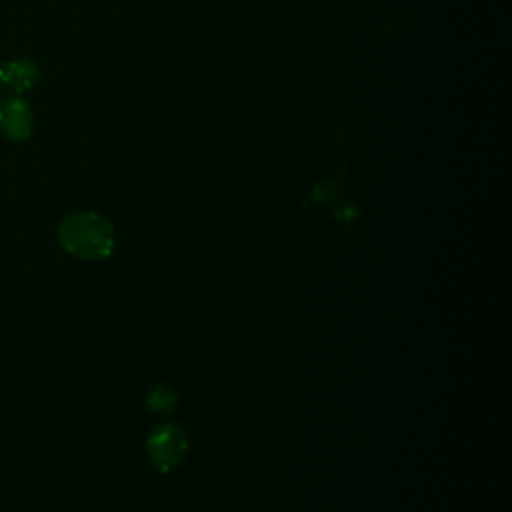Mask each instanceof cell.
<instances>
[{"instance_id":"2","label":"cell","mask_w":512,"mask_h":512,"mask_svg":"<svg viewBox=\"0 0 512 512\" xmlns=\"http://www.w3.org/2000/svg\"><path fill=\"white\" fill-rule=\"evenodd\" d=\"M186 452L184 436L176 428H160L148 440V454L158 468L168 470L178 464Z\"/></svg>"},{"instance_id":"1","label":"cell","mask_w":512,"mask_h":512,"mask_svg":"<svg viewBox=\"0 0 512 512\" xmlns=\"http://www.w3.org/2000/svg\"><path fill=\"white\" fill-rule=\"evenodd\" d=\"M58 238L66 252L86 260H100L108 256L114 246L112 224L94 212L66 216L58 228Z\"/></svg>"},{"instance_id":"5","label":"cell","mask_w":512,"mask_h":512,"mask_svg":"<svg viewBox=\"0 0 512 512\" xmlns=\"http://www.w3.org/2000/svg\"><path fill=\"white\" fill-rule=\"evenodd\" d=\"M0 86H2V78H0Z\"/></svg>"},{"instance_id":"3","label":"cell","mask_w":512,"mask_h":512,"mask_svg":"<svg viewBox=\"0 0 512 512\" xmlns=\"http://www.w3.org/2000/svg\"><path fill=\"white\" fill-rule=\"evenodd\" d=\"M34 116L22 98L0 100V130L12 140H26L32 134Z\"/></svg>"},{"instance_id":"4","label":"cell","mask_w":512,"mask_h":512,"mask_svg":"<svg viewBox=\"0 0 512 512\" xmlns=\"http://www.w3.org/2000/svg\"><path fill=\"white\" fill-rule=\"evenodd\" d=\"M0 78H2V84L10 86L14 92H28L38 84L40 72L32 60L20 58V60L6 62L0 68Z\"/></svg>"}]
</instances>
